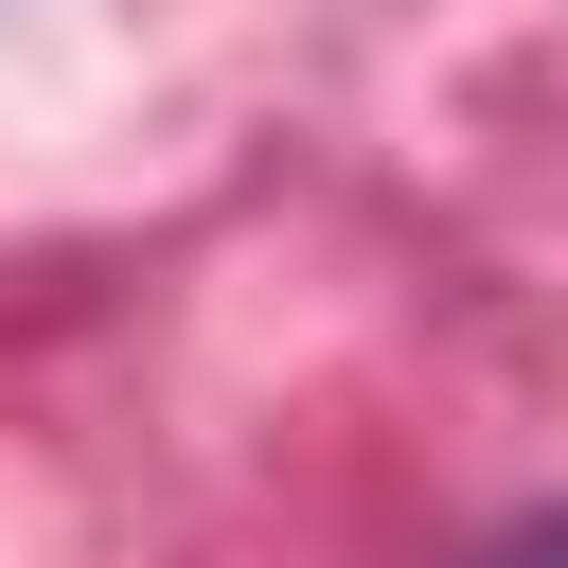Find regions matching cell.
Returning <instances> with one entry per match:
<instances>
[{"label": "cell", "instance_id": "obj_1", "mask_svg": "<svg viewBox=\"0 0 568 568\" xmlns=\"http://www.w3.org/2000/svg\"><path fill=\"white\" fill-rule=\"evenodd\" d=\"M479 568H568V515H532V532H497Z\"/></svg>", "mask_w": 568, "mask_h": 568}]
</instances>
